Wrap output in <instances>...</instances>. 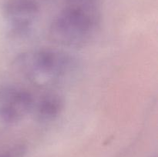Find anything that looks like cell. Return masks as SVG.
Masks as SVG:
<instances>
[{
	"label": "cell",
	"instance_id": "cell-1",
	"mask_svg": "<svg viewBox=\"0 0 158 157\" xmlns=\"http://www.w3.org/2000/svg\"><path fill=\"white\" fill-rule=\"evenodd\" d=\"M15 66L34 84L50 86L70 78L78 69V61L65 51L41 49L20 54Z\"/></svg>",
	"mask_w": 158,
	"mask_h": 157
},
{
	"label": "cell",
	"instance_id": "cell-2",
	"mask_svg": "<svg viewBox=\"0 0 158 157\" xmlns=\"http://www.w3.org/2000/svg\"><path fill=\"white\" fill-rule=\"evenodd\" d=\"M96 18L86 6H69L51 23L49 36L64 46H81L89 41L96 27Z\"/></svg>",
	"mask_w": 158,
	"mask_h": 157
},
{
	"label": "cell",
	"instance_id": "cell-3",
	"mask_svg": "<svg viewBox=\"0 0 158 157\" xmlns=\"http://www.w3.org/2000/svg\"><path fill=\"white\" fill-rule=\"evenodd\" d=\"M33 95L18 86L0 87V120L6 124H15L23 120L33 108Z\"/></svg>",
	"mask_w": 158,
	"mask_h": 157
},
{
	"label": "cell",
	"instance_id": "cell-4",
	"mask_svg": "<svg viewBox=\"0 0 158 157\" xmlns=\"http://www.w3.org/2000/svg\"><path fill=\"white\" fill-rule=\"evenodd\" d=\"M40 14V6L32 0H9L4 15L13 35L22 37L30 32Z\"/></svg>",
	"mask_w": 158,
	"mask_h": 157
},
{
	"label": "cell",
	"instance_id": "cell-5",
	"mask_svg": "<svg viewBox=\"0 0 158 157\" xmlns=\"http://www.w3.org/2000/svg\"><path fill=\"white\" fill-rule=\"evenodd\" d=\"M63 99L56 93L43 95L37 102L34 103L32 112L40 122H50L60 115L63 109Z\"/></svg>",
	"mask_w": 158,
	"mask_h": 157
},
{
	"label": "cell",
	"instance_id": "cell-6",
	"mask_svg": "<svg viewBox=\"0 0 158 157\" xmlns=\"http://www.w3.org/2000/svg\"><path fill=\"white\" fill-rule=\"evenodd\" d=\"M26 154V148L24 146H15L9 150L0 152V157H24Z\"/></svg>",
	"mask_w": 158,
	"mask_h": 157
},
{
	"label": "cell",
	"instance_id": "cell-7",
	"mask_svg": "<svg viewBox=\"0 0 158 157\" xmlns=\"http://www.w3.org/2000/svg\"><path fill=\"white\" fill-rule=\"evenodd\" d=\"M70 6H81L83 2H86V0H66Z\"/></svg>",
	"mask_w": 158,
	"mask_h": 157
}]
</instances>
